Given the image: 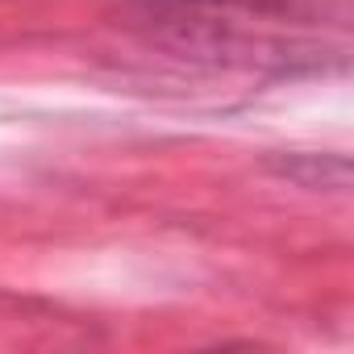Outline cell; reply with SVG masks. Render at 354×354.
<instances>
[{"label": "cell", "mask_w": 354, "mask_h": 354, "mask_svg": "<svg viewBox=\"0 0 354 354\" xmlns=\"http://www.w3.org/2000/svg\"><path fill=\"white\" fill-rule=\"evenodd\" d=\"M271 171H279L283 180L300 188H346L350 184V167L342 154H288V158H271Z\"/></svg>", "instance_id": "obj_1"}]
</instances>
